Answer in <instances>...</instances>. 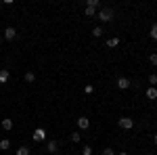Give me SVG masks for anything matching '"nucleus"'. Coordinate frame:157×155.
<instances>
[{"mask_svg": "<svg viewBox=\"0 0 157 155\" xmlns=\"http://www.w3.org/2000/svg\"><path fill=\"white\" fill-rule=\"evenodd\" d=\"M149 63L157 67V52H151V55H149Z\"/></svg>", "mask_w": 157, "mask_h": 155, "instance_id": "nucleus-18", "label": "nucleus"}, {"mask_svg": "<svg viewBox=\"0 0 157 155\" xmlns=\"http://www.w3.org/2000/svg\"><path fill=\"white\" fill-rule=\"evenodd\" d=\"M84 92H86V95H92V92H94V88L88 84V86H84Z\"/></svg>", "mask_w": 157, "mask_h": 155, "instance_id": "nucleus-24", "label": "nucleus"}, {"mask_svg": "<svg viewBox=\"0 0 157 155\" xmlns=\"http://www.w3.org/2000/svg\"><path fill=\"white\" fill-rule=\"evenodd\" d=\"M117 126H120L121 130H132L134 128V119L132 118H120L117 119Z\"/></svg>", "mask_w": 157, "mask_h": 155, "instance_id": "nucleus-2", "label": "nucleus"}, {"mask_svg": "<svg viewBox=\"0 0 157 155\" xmlns=\"http://www.w3.org/2000/svg\"><path fill=\"white\" fill-rule=\"evenodd\" d=\"M78 128H80V130H88V128H90V119L88 118H78Z\"/></svg>", "mask_w": 157, "mask_h": 155, "instance_id": "nucleus-6", "label": "nucleus"}, {"mask_svg": "<svg viewBox=\"0 0 157 155\" xmlns=\"http://www.w3.org/2000/svg\"><path fill=\"white\" fill-rule=\"evenodd\" d=\"M25 82H29V84L36 82V73H34V72H27V73H25Z\"/></svg>", "mask_w": 157, "mask_h": 155, "instance_id": "nucleus-14", "label": "nucleus"}, {"mask_svg": "<svg viewBox=\"0 0 157 155\" xmlns=\"http://www.w3.org/2000/svg\"><path fill=\"white\" fill-rule=\"evenodd\" d=\"M153 143L157 145V132H155V134H153Z\"/></svg>", "mask_w": 157, "mask_h": 155, "instance_id": "nucleus-25", "label": "nucleus"}, {"mask_svg": "<svg viewBox=\"0 0 157 155\" xmlns=\"http://www.w3.org/2000/svg\"><path fill=\"white\" fill-rule=\"evenodd\" d=\"M46 151H48V153H57V151H59V143H57V141H48Z\"/></svg>", "mask_w": 157, "mask_h": 155, "instance_id": "nucleus-8", "label": "nucleus"}, {"mask_svg": "<svg viewBox=\"0 0 157 155\" xmlns=\"http://www.w3.org/2000/svg\"><path fill=\"white\" fill-rule=\"evenodd\" d=\"M107 46H109V48H115V46H120V38H117V36L109 38V40H107Z\"/></svg>", "mask_w": 157, "mask_h": 155, "instance_id": "nucleus-11", "label": "nucleus"}, {"mask_svg": "<svg viewBox=\"0 0 157 155\" xmlns=\"http://www.w3.org/2000/svg\"><path fill=\"white\" fill-rule=\"evenodd\" d=\"M130 86H132V82H130L128 78H124V76L117 78V88H120V90H126V88H130Z\"/></svg>", "mask_w": 157, "mask_h": 155, "instance_id": "nucleus-5", "label": "nucleus"}, {"mask_svg": "<svg viewBox=\"0 0 157 155\" xmlns=\"http://www.w3.org/2000/svg\"><path fill=\"white\" fill-rule=\"evenodd\" d=\"M117 155H128V153H126V151H120V153H117Z\"/></svg>", "mask_w": 157, "mask_h": 155, "instance_id": "nucleus-26", "label": "nucleus"}, {"mask_svg": "<svg viewBox=\"0 0 157 155\" xmlns=\"http://www.w3.org/2000/svg\"><path fill=\"white\" fill-rule=\"evenodd\" d=\"M2 38H4V40H17V29L9 25V27L4 29V34H2Z\"/></svg>", "mask_w": 157, "mask_h": 155, "instance_id": "nucleus-4", "label": "nucleus"}, {"mask_svg": "<svg viewBox=\"0 0 157 155\" xmlns=\"http://www.w3.org/2000/svg\"><path fill=\"white\" fill-rule=\"evenodd\" d=\"M17 155H29V149L27 147H19L17 149Z\"/></svg>", "mask_w": 157, "mask_h": 155, "instance_id": "nucleus-20", "label": "nucleus"}, {"mask_svg": "<svg viewBox=\"0 0 157 155\" xmlns=\"http://www.w3.org/2000/svg\"><path fill=\"white\" fill-rule=\"evenodd\" d=\"M32 136H34L36 143H42V141H46V130H44V128H36Z\"/></svg>", "mask_w": 157, "mask_h": 155, "instance_id": "nucleus-3", "label": "nucleus"}, {"mask_svg": "<svg viewBox=\"0 0 157 155\" xmlns=\"http://www.w3.org/2000/svg\"><path fill=\"white\" fill-rule=\"evenodd\" d=\"M86 6H92V9H98V6H101V2H98V0H86Z\"/></svg>", "mask_w": 157, "mask_h": 155, "instance_id": "nucleus-16", "label": "nucleus"}, {"mask_svg": "<svg viewBox=\"0 0 157 155\" xmlns=\"http://www.w3.org/2000/svg\"><path fill=\"white\" fill-rule=\"evenodd\" d=\"M2 40H4V38H2V36H0V44H2Z\"/></svg>", "mask_w": 157, "mask_h": 155, "instance_id": "nucleus-27", "label": "nucleus"}, {"mask_svg": "<svg viewBox=\"0 0 157 155\" xmlns=\"http://www.w3.org/2000/svg\"><path fill=\"white\" fill-rule=\"evenodd\" d=\"M149 84H151V86H155V84H157V76H155V73L149 76Z\"/></svg>", "mask_w": 157, "mask_h": 155, "instance_id": "nucleus-22", "label": "nucleus"}, {"mask_svg": "<svg viewBox=\"0 0 157 155\" xmlns=\"http://www.w3.org/2000/svg\"><path fill=\"white\" fill-rule=\"evenodd\" d=\"M84 15H86V17H97V9H92V6H86V9H84Z\"/></svg>", "mask_w": 157, "mask_h": 155, "instance_id": "nucleus-12", "label": "nucleus"}, {"mask_svg": "<svg viewBox=\"0 0 157 155\" xmlns=\"http://www.w3.org/2000/svg\"><path fill=\"white\" fill-rule=\"evenodd\" d=\"M101 155H115V151L111 149V147H107V149H103V153Z\"/></svg>", "mask_w": 157, "mask_h": 155, "instance_id": "nucleus-23", "label": "nucleus"}, {"mask_svg": "<svg viewBox=\"0 0 157 155\" xmlns=\"http://www.w3.org/2000/svg\"><path fill=\"white\" fill-rule=\"evenodd\" d=\"M115 17V13H113V9L111 6H105V9H101V11L97 13V19H101V23H107V21H111Z\"/></svg>", "mask_w": 157, "mask_h": 155, "instance_id": "nucleus-1", "label": "nucleus"}, {"mask_svg": "<svg viewBox=\"0 0 157 155\" xmlns=\"http://www.w3.org/2000/svg\"><path fill=\"white\" fill-rule=\"evenodd\" d=\"M9 147H11V141H9V138H2V141H0V149H2V151H6Z\"/></svg>", "mask_w": 157, "mask_h": 155, "instance_id": "nucleus-15", "label": "nucleus"}, {"mask_svg": "<svg viewBox=\"0 0 157 155\" xmlns=\"http://www.w3.org/2000/svg\"><path fill=\"white\" fill-rule=\"evenodd\" d=\"M149 155H155V153H149Z\"/></svg>", "mask_w": 157, "mask_h": 155, "instance_id": "nucleus-28", "label": "nucleus"}, {"mask_svg": "<svg viewBox=\"0 0 157 155\" xmlns=\"http://www.w3.org/2000/svg\"><path fill=\"white\" fill-rule=\"evenodd\" d=\"M145 95H147V99H149V101H155V99H157V88H155V86H149Z\"/></svg>", "mask_w": 157, "mask_h": 155, "instance_id": "nucleus-7", "label": "nucleus"}, {"mask_svg": "<svg viewBox=\"0 0 157 155\" xmlns=\"http://www.w3.org/2000/svg\"><path fill=\"white\" fill-rule=\"evenodd\" d=\"M9 78H11L9 69H0V84H6V82H9Z\"/></svg>", "mask_w": 157, "mask_h": 155, "instance_id": "nucleus-9", "label": "nucleus"}, {"mask_svg": "<svg viewBox=\"0 0 157 155\" xmlns=\"http://www.w3.org/2000/svg\"><path fill=\"white\" fill-rule=\"evenodd\" d=\"M82 155H92V147H90V145H84V151H82Z\"/></svg>", "mask_w": 157, "mask_h": 155, "instance_id": "nucleus-21", "label": "nucleus"}, {"mask_svg": "<svg viewBox=\"0 0 157 155\" xmlns=\"http://www.w3.org/2000/svg\"><path fill=\"white\" fill-rule=\"evenodd\" d=\"M103 34H105V32H103L101 27H94V29H92V36H94V38H101Z\"/></svg>", "mask_w": 157, "mask_h": 155, "instance_id": "nucleus-19", "label": "nucleus"}, {"mask_svg": "<svg viewBox=\"0 0 157 155\" xmlns=\"http://www.w3.org/2000/svg\"><path fill=\"white\" fill-rule=\"evenodd\" d=\"M0 126H2L4 130H13V119L11 118H4L2 122H0Z\"/></svg>", "mask_w": 157, "mask_h": 155, "instance_id": "nucleus-10", "label": "nucleus"}, {"mask_svg": "<svg viewBox=\"0 0 157 155\" xmlns=\"http://www.w3.org/2000/svg\"><path fill=\"white\" fill-rule=\"evenodd\" d=\"M69 138H71V143H80V141H82V134H80V132H71Z\"/></svg>", "mask_w": 157, "mask_h": 155, "instance_id": "nucleus-13", "label": "nucleus"}, {"mask_svg": "<svg viewBox=\"0 0 157 155\" xmlns=\"http://www.w3.org/2000/svg\"><path fill=\"white\" fill-rule=\"evenodd\" d=\"M149 34H151V40H155V42H157V23L151 25V32H149Z\"/></svg>", "mask_w": 157, "mask_h": 155, "instance_id": "nucleus-17", "label": "nucleus"}]
</instances>
